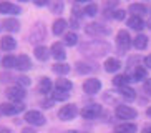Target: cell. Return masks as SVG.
Returning a JSON list of instances; mask_svg holds the SVG:
<instances>
[{"instance_id": "cell-27", "label": "cell", "mask_w": 151, "mask_h": 133, "mask_svg": "<svg viewBox=\"0 0 151 133\" xmlns=\"http://www.w3.org/2000/svg\"><path fill=\"white\" fill-rule=\"evenodd\" d=\"M63 0H50V10L53 13H62L63 12Z\"/></svg>"}, {"instance_id": "cell-21", "label": "cell", "mask_w": 151, "mask_h": 133, "mask_svg": "<svg viewBox=\"0 0 151 133\" xmlns=\"http://www.w3.org/2000/svg\"><path fill=\"white\" fill-rule=\"evenodd\" d=\"M55 88L57 90H60V92H70L71 88H73V85H71V82L70 80H65V78H60V80H57V83H55Z\"/></svg>"}, {"instance_id": "cell-36", "label": "cell", "mask_w": 151, "mask_h": 133, "mask_svg": "<svg viewBox=\"0 0 151 133\" xmlns=\"http://www.w3.org/2000/svg\"><path fill=\"white\" fill-rule=\"evenodd\" d=\"M124 10H115V12H113V18H116V20H123L124 18Z\"/></svg>"}, {"instance_id": "cell-18", "label": "cell", "mask_w": 151, "mask_h": 133, "mask_svg": "<svg viewBox=\"0 0 151 133\" xmlns=\"http://www.w3.org/2000/svg\"><path fill=\"white\" fill-rule=\"evenodd\" d=\"M121 68V63L120 60H116V58H108L106 62H105V70L110 72V73H115Z\"/></svg>"}, {"instance_id": "cell-2", "label": "cell", "mask_w": 151, "mask_h": 133, "mask_svg": "<svg viewBox=\"0 0 151 133\" xmlns=\"http://www.w3.org/2000/svg\"><path fill=\"white\" fill-rule=\"evenodd\" d=\"M76 115H78V108H76V105H73V103H68V105L62 106L60 111H58V118L63 120V121H70V120H73Z\"/></svg>"}, {"instance_id": "cell-14", "label": "cell", "mask_w": 151, "mask_h": 133, "mask_svg": "<svg viewBox=\"0 0 151 133\" xmlns=\"http://www.w3.org/2000/svg\"><path fill=\"white\" fill-rule=\"evenodd\" d=\"M15 68L17 70H30L32 68V60L27 57V55H20V57H17V65H15Z\"/></svg>"}, {"instance_id": "cell-38", "label": "cell", "mask_w": 151, "mask_h": 133, "mask_svg": "<svg viewBox=\"0 0 151 133\" xmlns=\"http://www.w3.org/2000/svg\"><path fill=\"white\" fill-rule=\"evenodd\" d=\"M33 4H35L37 7H45V5L50 4V0H33Z\"/></svg>"}, {"instance_id": "cell-6", "label": "cell", "mask_w": 151, "mask_h": 133, "mask_svg": "<svg viewBox=\"0 0 151 133\" xmlns=\"http://www.w3.org/2000/svg\"><path fill=\"white\" fill-rule=\"evenodd\" d=\"M100 115H101V106L98 105V103H91V105L85 106L83 110H81V116L86 120H93Z\"/></svg>"}, {"instance_id": "cell-40", "label": "cell", "mask_w": 151, "mask_h": 133, "mask_svg": "<svg viewBox=\"0 0 151 133\" xmlns=\"http://www.w3.org/2000/svg\"><path fill=\"white\" fill-rule=\"evenodd\" d=\"M118 2L120 0H108V7H115V5H118Z\"/></svg>"}, {"instance_id": "cell-8", "label": "cell", "mask_w": 151, "mask_h": 133, "mask_svg": "<svg viewBox=\"0 0 151 133\" xmlns=\"http://www.w3.org/2000/svg\"><path fill=\"white\" fill-rule=\"evenodd\" d=\"M50 53H52V57H53L55 60H65V57H67L65 47H63V43H60V42H55V43L52 45Z\"/></svg>"}, {"instance_id": "cell-35", "label": "cell", "mask_w": 151, "mask_h": 133, "mask_svg": "<svg viewBox=\"0 0 151 133\" xmlns=\"http://www.w3.org/2000/svg\"><path fill=\"white\" fill-rule=\"evenodd\" d=\"M30 83H32V80L28 77H18V85L20 87H28Z\"/></svg>"}, {"instance_id": "cell-16", "label": "cell", "mask_w": 151, "mask_h": 133, "mask_svg": "<svg viewBox=\"0 0 151 133\" xmlns=\"http://www.w3.org/2000/svg\"><path fill=\"white\" fill-rule=\"evenodd\" d=\"M116 42H118V45H120V47H123V48L129 47V42H131L129 33L126 30H120V32H118V35H116Z\"/></svg>"}, {"instance_id": "cell-42", "label": "cell", "mask_w": 151, "mask_h": 133, "mask_svg": "<svg viewBox=\"0 0 151 133\" xmlns=\"http://www.w3.org/2000/svg\"><path fill=\"white\" fill-rule=\"evenodd\" d=\"M143 133H151V126H150V125H148V126H145V128H143Z\"/></svg>"}, {"instance_id": "cell-3", "label": "cell", "mask_w": 151, "mask_h": 133, "mask_svg": "<svg viewBox=\"0 0 151 133\" xmlns=\"http://www.w3.org/2000/svg\"><path fill=\"white\" fill-rule=\"evenodd\" d=\"M23 108H25V105H23L22 102H10V103H4V105H0V111L4 113V115H17V113H20V111H23Z\"/></svg>"}, {"instance_id": "cell-19", "label": "cell", "mask_w": 151, "mask_h": 133, "mask_svg": "<svg viewBox=\"0 0 151 133\" xmlns=\"http://www.w3.org/2000/svg\"><path fill=\"white\" fill-rule=\"evenodd\" d=\"M67 20H63V18H58V20H55L53 22V27H52V30H53L55 35H62L63 32H65V28H67Z\"/></svg>"}, {"instance_id": "cell-25", "label": "cell", "mask_w": 151, "mask_h": 133, "mask_svg": "<svg viewBox=\"0 0 151 133\" xmlns=\"http://www.w3.org/2000/svg\"><path fill=\"white\" fill-rule=\"evenodd\" d=\"M120 97L124 98V100H134L136 97V93H134L133 88H129V87H121L120 90Z\"/></svg>"}, {"instance_id": "cell-33", "label": "cell", "mask_w": 151, "mask_h": 133, "mask_svg": "<svg viewBox=\"0 0 151 133\" xmlns=\"http://www.w3.org/2000/svg\"><path fill=\"white\" fill-rule=\"evenodd\" d=\"M83 12H85V15H88V17H95V15H96V12H98L96 4H90V5H86Z\"/></svg>"}, {"instance_id": "cell-31", "label": "cell", "mask_w": 151, "mask_h": 133, "mask_svg": "<svg viewBox=\"0 0 151 133\" xmlns=\"http://www.w3.org/2000/svg\"><path fill=\"white\" fill-rule=\"evenodd\" d=\"M146 78V68L143 66H136L134 68V73H133V82H139V80Z\"/></svg>"}, {"instance_id": "cell-12", "label": "cell", "mask_w": 151, "mask_h": 133, "mask_svg": "<svg viewBox=\"0 0 151 133\" xmlns=\"http://www.w3.org/2000/svg\"><path fill=\"white\" fill-rule=\"evenodd\" d=\"M0 47H2V50H5V52H12V50L17 47V42H15L14 37L5 35V37H2V40H0Z\"/></svg>"}, {"instance_id": "cell-39", "label": "cell", "mask_w": 151, "mask_h": 133, "mask_svg": "<svg viewBox=\"0 0 151 133\" xmlns=\"http://www.w3.org/2000/svg\"><path fill=\"white\" fill-rule=\"evenodd\" d=\"M145 65H146V66H150V68H151V53L148 55L146 58H145Z\"/></svg>"}, {"instance_id": "cell-5", "label": "cell", "mask_w": 151, "mask_h": 133, "mask_svg": "<svg viewBox=\"0 0 151 133\" xmlns=\"http://www.w3.org/2000/svg\"><path fill=\"white\" fill-rule=\"evenodd\" d=\"M25 121H27L28 125H33V126H42V125H45V116L42 115L40 111L37 110H30L25 113Z\"/></svg>"}, {"instance_id": "cell-43", "label": "cell", "mask_w": 151, "mask_h": 133, "mask_svg": "<svg viewBox=\"0 0 151 133\" xmlns=\"http://www.w3.org/2000/svg\"><path fill=\"white\" fill-rule=\"evenodd\" d=\"M148 116H151V106L148 108Z\"/></svg>"}, {"instance_id": "cell-23", "label": "cell", "mask_w": 151, "mask_h": 133, "mask_svg": "<svg viewBox=\"0 0 151 133\" xmlns=\"http://www.w3.org/2000/svg\"><path fill=\"white\" fill-rule=\"evenodd\" d=\"M133 45H134V48H138V50L146 48L148 47V37L146 35H138L136 38L133 40Z\"/></svg>"}, {"instance_id": "cell-32", "label": "cell", "mask_w": 151, "mask_h": 133, "mask_svg": "<svg viewBox=\"0 0 151 133\" xmlns=\"http://www.w3.org/2000/svg\"><path fill=\"white\" fill-rule=\"evenodd\" d=\"M68 95L70 93H67V92H60V90H55L53 93H52V98H53L55 102H65L68 98Z\"/></svg>"}, {"instance_id": "cell-37", "label": "cell", "mask_w": 151, "mask_h": 133, "mask_svg": "<svg viewBox=\"0 0 151 133\" xmlns=\"http://www.w3.org/2000/svg\"><path fill=\"white\" fill-rule=\"evenodd\" d=\"M143 88H145V92H146L148 95H151V78L145 82V85H143Z\"/></svg>"}, {"instance_id": "cell-20", "label": "cell", "mask_w": 151, "mask_h": 133, "mask_svg": "<svg viewBox=\"0 0 151 133\" xmlns=\"http://www.w3.org/2000/svg\"><path fill=\"white\" fill-rule=\"evenodd\" d=\"M136 130L134 123H121L115 128V133H136Z\"/></svg>"}, {"instance_id": "cell-24", "label": "cell", "mask_w": 151, "mask_h": 133, "mask_svg": "<svg viewBox=\"0 0 151 133\" xmlns=\"http://www.w3.org/2000/svg\"><path fill=\"white\" fill-rule=\"evenodd\" d=\"M146 5L143 4H131L129 5V12L133 13V15H136V17H139L141 13H146Z\"/></svg>"}, {"instance_id": "cell-45", "label": "cell", "mask_w": 151, "mask_h": 133, "mask_svg": "<svg viewBox=\"0 0 151 133\" xmlns=\"http://www.w3.org/2000/svg\"><path fill=\"white\" fill-rule=\"evenodd\" d=\"M76 2H90V0H76Z\"/></svg>"}, {"instance_id": "cell-30", "label": "cell", "mask_w": 151, "mask_h": 133, "mask_svg": "<svg viewBox=\"0 0 151 133\" xmlns=\"http://www.w3.org/2000/svg\"><path fill=\"white\" fill-rule=\"evenodd\" d=\"M2 65H4L5 68H15V65H17V57H14V55H7V57L2 60Z\"/></svg>"}, {"instance_id": "cell-44", "label": "cell", "mask_w": 151, "mask_h": 133, "mask_svg": "<svg viewBox=\"0 0 151 133\" xmlns=\"http://www.w3.org/2000/svg\"><path fill=\"white\" fill-rule=\"evenodd\" d=\"M67 133H78L76 130H70V132H67Z\"/></svg>"}, {"instance_id": "cell-34", "label": "cell", "mask_w": 151, "mask_h": 133, "mask_svg": "<svg viewBox=\"0 0 151 133\" xmlns=\"http://www.w3.org/2000/svg\"><path fill=\"white\" fill-rule=\"evenodd\" d=\"M76 72H78V73H86V72H90L88 63H85V62H78V63H76Z\"/></svg>"}, {"instance_id": "cell-15", "label": "cell", "mask_w": 151, "mask_h": 133, "mask_svg": "<svg viewBox=\"0 0 151 133\" xmlns=\"http://www.w3.org/2000/svg\"><path fill=\"white\" fill-rule=\"evenodd\" d=\"M4 28L7 32H18L20 30V22H18L17 18H5L4 22H2Z\"/></svg>"}, {"instance_id": "cell-10", "label": "cell", "mask_w": 151, "mask_h": 133, "mask_svg": "<svg viewBox=\"0 0 151 133\" xmlns=\"http://www.w3.org/2000/svg\"><path fill=\"white\" fill-rule=\"evenodd\" d=\"M86 33L88 35H108L110 28H103L101 23H90L86 25Z\"/></svg>"}, {"instance_id": "cell-13", "label": "cell", "mask_w": 151, "mask_h": 133, "mask_svg": "<svg viewBox=\"0 0 151 133\" xmlns=\"http://www.w3.org/2000/svg\"><path fill=\"white\" fill-rule=\"evenodd\" d=\"M35 58L37 60H40V62H47V60H48L50 58V55H52V53H50V50L47 48V47H43V45H38V47H35Z\"/></svg>"}, {"instance_id": "cell-41", "label": "cell", "mask_w": 151, "mask_h": 133, "mask_svg": "<svg viewBox=\"0 0 151 133\" xmlns=\"http://www.w3.org/2000/svg\"><path fill=\"white\" fill-rule=\"evenodd\" d=\"M22 133H37V132H35L33 128H23V130H22Z\"/></svg>"}, {"instance_id": "cell-28", "label": "cell", "mask_w": 151, "mask_h": 133, "mask_svg": "<svg viewBox=\"0 0 151 133\" xmlns=\"http://www.w3.org/2000/svg\"><path fill=\"white\" fill-rule=\"evenodd\" d=\"M53 72L58 73V75H67L68 72H70V65H67V63H55Z\"/></svg>"}, {"instance_id": "cell-11", "label": "cell", "mask_w": 151, "mask_h": 133, "mask_svg": "<svg viewBox=\"0 0 151 133\" xmlns=\"http://www.w3.org/2000/svg\"><path fill=\"white\" fill-rule=\"evenodd\" d=\"M0 13H5V15H18L20 13V7L10 4V2H0Z\"/></svg>"}, {"instance_id": "cell-46", "label": "cell", "mask_w": 151, "mask_h": 133, "mask_svg": "<svg viewBox=\"0 0 151 133\" xmlns=\"http://www.w3.org/2000/svg\"><path fill=\"white\" fill-rule=\"evenodd\" d=\"M20 2H28V0H20Z\"/></svg>"}, {"instance_id": "cell-26", "label": "cell", "mask_w": 151, "mask_h": 133, "mask_svg": "<svg viewBox=\"0 0 151 133\" xmlns=\"http://www.w3.org/2000/svg\"><path fill=\"white\" fill-rule=\"evenodd\" d=\"M129 83V77L128 75H116L113 78V85L115 87H126Z\"/></svg>"}, {"instance_id": "cell-22", "label": "cell", "mask_w": 151, "mask_h": 133, "mask_svg": "<svg viewBox=\"0 0 151 133\" xmlns=\"http://www.w3.org/2000/svg\"><path fill=\"white\" fill-rule=\"evenodd\" d=\"M128 27H131V28H134V30H141L143 27H145V22H143L141 17L133 15V17L128 18Z\"/></svg>"}, {"instance_id": "cell-1", "label": "cell", "mask_w": 151, "mask_h": 133, "mask_svg": "<svg viewBox=\"0 0 151 133\" xmlns=\"http://www.w3.org/2000/svg\"><path fill=\"white\" fill-rule=\"evenodd\" d=\"M5 95H7V98H9L10 102L18 103L25 98V90L20 85H12V87H9V88L5 90Z\"/></svg>"}, {"instance_id": "cell-7", "label": "cell", "mask_w": 151, "mask_h": 133, "mask_svg": "<svg viewBox=\"0 0 151 133\" xmlns=\"http://www.w3.org/2000/svg\"><path fill=\"white\" fill-rule=\"evenodd\" d=\"M83 90H85V93H88V95H95V93H98L101 90V82L98 78H90L83 83Z\"/></svg>"}, {"instance_id": "cell-47", "label": "cell", "mask_w": 151, "mask_h": 133, "mask_svg": "<svg viewBox=\"0 0 151 133\" xmlns=\"http://www.w3.org/2000/svg\"><path fill=\"white\" fill-rule=\"evenodd\" d=\"M0 113H2V111H0Z\"/></svg>"}, {"instance_id": "cell-17", "label": "cell", "mask_w": 151, "mask_h": 133, "mask_svg": "<svg viewBox=\"0 0 151 133\" xmlns=\"http://www.w3.org/2000/svg\"><path fill=\"white\" fill-rule=\"evenodd\" d=\"M38 92L47 95V93L52 92V82H50L48 77H42L40 82H38Z\"/></svg>"}, {"instance_id": "cell-29", "label": "cell", "mask_w": 151, "mask_h": 133, "mask_svg": "<svg viewBox=\"0 0 151 133\" xmlns=\"http://www.w3.org/2000/svg\"><path fill=\"white\" fill-rule=\"evenodd\" d=\"M78 43V35H76L75 32H68L67 35H65V45L68 47H73V45Z\"/></svg>"}, {"instance_id": "cell-9", "label": "cell", "mask_w": 151, "mask_h": 133, "mask_svg": "<svg viewBox=\"0 0 151 133\" xmlns=\"http://www.w3.org/2000/svg\"><path fill=\"white\" fill-rule=\"evenodd\" d=\"M28 38H30V42H40V40H43L45 38V27H43V23H37V25L32 28Z\"/></svg>"}, {"instance_id": "cell-4", "label": "cell", "mask_w": 151, "mask_h": 133, "mask_svg": "<svg viewBox=\"0 0 151 133\" xmlns=\"http://www.w3.org/2000/svg\"><path fill=\"white\" fill-rule=\"evenodd\" d=\"M115 113L120 120H133V118H136V115H138L136 110L131 108V106H128V105H118Z\"/></svg>"}]
</instances>
